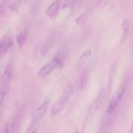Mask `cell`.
I'll use <instances>...</instances> for the list:
<instances>
[{
  "label": "cell",
  "mask_w": 133,
  "mask_h": 133,
  "mask_svg": "<svg viewBox=\"0 0 133 133\" xmlns=\"http://www.w3.org/2000/svg\"><path fill=\"white\" fill-rule=\"evenodd\" d=\"M73 94H74V87L71 84H70L65 90L61 98L52 107L51 110V118H53V117L58 115L59 113H61L64 109L65 107L67 105L70 97L72 96Z\"/></svg>",
  "instance_id": "cell-1"
},
{
  "label": "cell",
  "mask_w": 133,
  "mask_h": 133,
  "mask_svg": "<svg viewBox=\"0 0 133 133\" xmlns=\"http://www.w3.org/2000/svg\"><path fill=\"white\" fill-rule=\"evenodd\" d=\"M125 92V86H122L119 88V90L117 91L115 95L113 96L110 102H109V104L106 110V114L109 116H112L114 114L116 110L118 108V105H119V103H120L121 100H122L123 96H124Z\"/></svg>",
  "instance_id": "cell-2"
},
{
  "label": "cell",
  "mask_w": 133,
  "mask_h": 133,
  "mask_svg": "<svg viewBox=\"0 0 133 133\" xmlns=\"http://www.w3.org/2000/svg\"><path fill=\"white\" fill-rule=\"evenodd\" d=\"M105 88H103L100 90L99 92L98 95L96 97V99L94 101L92 105H90L89 108V110L88 111V114L87 116V119H90L96 113V112L98 110L101 105H102L103 101L104 98H105Z\"/></svg>",
  "instance_id": "cell-3"
},
{
  "label": "cell",
  "mask_w": 133,
  "mask_h": 133,
  "mask_svg": "<svg viewBox=\"0 0 133 133\" xmlns=\"http://www.w3.org/2000/svg\"><path fill=\"white\" fill-rule=\"evenodd\" d=\"M61 0H54L45 11V14L52 19H55L57 18L61 10Z\"/></svg>",
  "instance_id": "cell-4"
},
{
  "label": "cell",
  "mask_w": 133,
  "mask_h": 133,
  "mask_svg": "<svg viewBox=\"0 0 133 133\" xmlns=\"http://www.w3.org/2000/svg\"><path fill=\"white\" fill-rule=\"evenodd\" d=\"M48 105H49L48 101H45L44 103L42 104L40 106H39L34 111L32 115V118H31V122H40V120L44 117V116L45 115L47 110H48Z\"/></svg>",
  "instance_id": "cell-5"
},
{
  "label": "cell",
  "mask_w": 133,
  "mask_h": 133,
  "mask_svg": "<svg viewBox=\"0 0 133 133\" xmlns=\"http://www.w3.org/2000/svg\"><path fill=\"white\" fill-rule=\"evenodd\" d=\"M18 129V120L16 116L10 118L5 125L0 133H17Z\"/></svg>",
  "instance_id": "cell-6"
},
{
  "label": "cell",
  "mask_w": 133,
  "mask_h": 133,
  "mask_svg": "<svg viewBox=\"0 0 133 133\" xmlns=\"http://www.w3.org/2000/svg\"><path fill=\"white\" fill-rule=\"evenodd\" d=\"M12 45L13 40L10 36H6L0 42V60L6 54Z\"/></svg>",
  "instance_id": "cell-7"
},
{
  "label": "cell",
  "mask_w": 133,
  "mask_h": 133,
  "mask_svg": "<svg viewBox=\"0 0 133 133\" xmlns=\"http://www.w3.org/2000/svg\"><path fill=\"white\" fill-rule=\"evenodd\" d=\"M55 69H57V68L55 66L54 64L51 61L50 62L41 68V69L39 70L38 73V77L42 78V79L46 77L49 74H51L53 70H55Z\"/></svg>",
  "instance_id": "cell-8"
},
{
  "label": "cell",
  "mask_w": 133,
  "mask_h": 133,
  "mask_svg": "<svg viewBox=\"0 0 133 133\" xmlns=\"http://www.w3.org/2000/svg\"><path fill=\"white\" fill-rule=\"evenodd\" d=\"M13 74V66L12 64L10 62L8 64L3 71L2 76H1V81L3 83H8L10 81L12 78Z\"/></svg>",
  "instance_id": "cell-9"
},
{
  "label": "cell",
  "mask_w": 133,
  "mask_h": 133,
  "mask_svg": "<svg viewBox=\"0 0 133 133\" xmlns=\"http://www.w3.org/2000/svg\"><path fill=\"white\" fill-rule=\"evenodd\" d=\"M55 41V38L53 37V36H51V37L48 38L43 43L41 49H40V55H41L42 57L46 55L47 53H48V51H49V49L51 48V47L53 46V45L54 44Z\"/></svg>",
  "instance_id": "cell-10"
},
{
  "label": "cell",
  "mask_w": 133,
  "mask_h": 133,
  "mask_svg": "<svg viewBox=\"0 0 133 133\" xmlns=\"http://www.w3.org/2000/svg\"><path fill=\"white\" fill-rule=\"evenodd\" d=\"M118 62L117 60L114 61L113 62V63L112 64L110 68V70H109V87L110 88L112 85L113 81H114V76L116 75V73L117 68H118Z\"/></svg>",
  "instance_id": "cell-11"
},
{
  "label": "cell",
  "mask_w": 133,
  "mask_h": 133,
  "mask_svg": "<svg viewBox=\"0 0 133 133\" xmlns=\"http://www.w3.org/2000/svg\"><path fill=\"white\" fill-rule=\"evenodd\" d=\"M28 37V33L27 31H23L19 32L16 36V42L18 48H22L24 46Z\"/></svg>",
  "instance_id": "cell-12"
},
{
  "label": "cell",
  "mask_w": 133,
  "mask_h": 133,
  "mask_svg": "<svg viewBox=\"0 0 133 133\" xmlns=\"http://www.w3.org/2000/svg\"><path fill=\"white\" fill-rule=\"evenodd\" d=\"M130 27H131V22L129 19H125L123 20L122 25V41L125 40L127 36L129 31Z\"/></svg>",
  "instance_id": "cell-13"
},
{
  "label": "cell",
  "mask_w": 133,
  "mask_h": 133,
  "mask_svg": "<svg viewBox=\"0 0 133 133\" xmlns=\"http://www.w3.org/2000/svg\"><path fill=\"white\" fill-rule=\"evenodd\" d=\"M92 55V50L91 48H88L85 51L83 52L80 57H79V62L80 63H84L86 61H88L91 57Z\"/></svg>",
  "instance_id": "cell-14"
},
{
  "label": "cell",
  "mask_w": 133,
  "mask_h": 133,
  "mask_svg": "<svg viewBox=\"0 0 133 133\" xmlns=\"http://www.w3.org/2000/svg\"><path fill=\"white\" fill-rule=\"evenodd\" d=\"M40 127V122H31L25 133H36Z\"/></svg>",
  "instance_id": "cell-15"
},
{
  "label": "cell",
  "mask_w": 133,
  "mask_h": 133,
  "mask_svg": "<svg viewBox=\"0 0 133 133\" xmlns=\"http://www.w3.org/2000/svg\"><path fill=\"white\" fill-rule=\"evenodd\" d=\"M21 6H22V5L19 2V1L18 0H16L15 1H14V2L10 4V6H9V9L13 12H17L19 11Z\"/></svg>",
  "instance_id": "cell-16"
},
{
  "label": "cell",
  "mask_w": 133,
  "mask_h": 133,
  "mask_svg": "<svg viewBox=\"0 0 133 133\" xmlns=\"http://www.w3.org/2000/svg\"><path fill=\"white\" fill-rule=\"evenodd\" d=\"M87 78H88V75L86 73L82 74V75L80 77V80H79V87L81 89H83L84 87L86 86L87 81Z\"/></svg>",
  "instance_id": "cell-17"
},
{
  "label": "cell",
  "mask_w": 133,
  "mask_h": 133,
  "mask_svg": "<svg viewBox=\"0 0 133 133\" xmlns=\"http://www.w3.org/2000/svg\"><path fill=\"white\" fill-rule=\"evenodd\" d=\"M7 7V0H1L0 2V18L3 16Z\"/></svg>",
  "instance_id": "cell-18"
},
{
  "label": "cell",
  "mask_w": 133,
  "mask_h": 133,
  "mask_svg": "<svg viewBox=\"0 0 133 133\" xmlns=\"http://www.w3.org/2000/svg\"><path fill=\"white\" fill-rule=\"evenodd\" d=\"M78 0H65L64 3L63 5V7L66 8H73L76 3H77Z\"/></svg>",
  "instance_id": "cell-19"
},
{
  "label": "cell",
  "mask_w": 133,
  "mask_h": 133,
  "mask_svg": "<svg viewBox=\"0 0 133 133\" xmlns=\"http://www.w3.org/2000/svg\"><path fill=\"white\" fill-rule=\"evenodd\" d=\"M110 0H96V6L99 9L105 7L110 3Z\"/></svg>",
  "instance_id": "cell-20"
},
{
  "label": "cell",
  "mask_w": 133,
  "mask_h": 133,
  "mask_svg": "<svg viewBox=\"0 0 133 133\" xmlns=\"http://www.w3.org/2000/svg\"><path fill=\"white\" fill-rule=\"evenodd\" d=\"M6 94H7V91L6 90L3 89L0 90V108L1 107L4 101H5Z\"/></svg>",
  "instance_id": "cell-21"
},
{
  "label": "cell",
  "mask_w": 133,
  "mask_h": 133,
  "mask_svg": "<svg viewBox=\"0 0 133 133\" xmlns=\"http://www.w3.org/2000/svg\"><path fill=\"white\" fill-rule=\"evenodd\" d=\"M18 1H19V2L20 3V4L21 5H23V4H24V3H25L26 2H27V1H29V0H18Z\"/></svg>",
  "instance_id": "cell-22"
}]
</instances>
